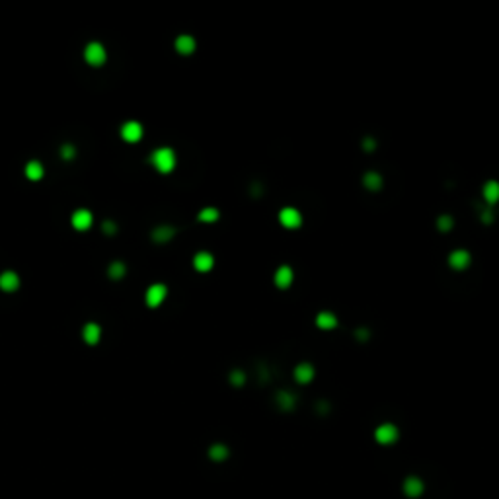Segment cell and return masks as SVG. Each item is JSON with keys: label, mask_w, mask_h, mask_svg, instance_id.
I'll return each mask as SVG.
<instances>
[{"label": "cell", "mask_w": 499, "mask_h": 499, "mask_svg": "<svg viewBox=\"0 0 499 499\" xmlns=\"http://www.w3.org/2000/svg\"><path fill=\"white\" fill-rule=\"evenodd\" d=\"M150 160H152V166L160 174H170L176 168V152L172 148H168V146H162V148L154 150Z\"/></svg>", "instance_id": "obj_1"}, {"label": "cell", "mask_w": 499, "mask_h": 499, "mask_svg": "<svg viewBox=\"0 0 499 499\" xmlns=\"http://www.w3.org/2000/svg\"><path fill=\"white\" fill-rule=\"evenodd\" d=\"M400 439V431L398 427L394 423H382L375 429V441L378 444H384V447H390L394 444Z\"/></svg>", "instance_id": "obj_2"}, {"label": "cell", "mask_w": 499, "mask_h": 499, "mask_svg": "<svg viewBox=\"0 0 499 499\" xmlns=\"http://www.w3.org/2000/svg\"><path fill=\"white\" fill-rule=\"evenodd\" d=\"M168 297V287L164 283H154V285H150V287L146 288V293H144V302H146V306L148 308H158Z\"/></svg>", "instance_id": "obj_3"}, {"label": "cell", "mask_w": 499, "mask_h": 499, "mask_svg": "<svg viewBox=\"0 0 499 499\" xmlns=\"http://www.w3.org/2000/svg\"><path fill=\"white\" fill-rule=\"evenodd\" d=\"M106 59H108V51H106V47L101 43L94 41V43L86 45V49H84V61L88 65H92V67H101L106 63Z\"/></svg>", "instance_id": "obj_4"}, {"label": "cell", "mask_w": 499, "mask_h": 499, "mask_svg": "<svg viewBox=\"0 0 499 499\" xmlns=\"http://www.w3.org/2000/svg\"><path fill=\"white\" fill-rule=\"evenodd\" d=\"M279 222L288 228V230H293V228H299L300 224H302V215H300L299 209H295V207H283L281 211H279Z\"/></svg>", "instance_id": "obj_5"}, {"label": "cell", "mask_w": 499, "mask_h": 499, "mask_svg": "<svg viewBox=\"0 0 499 499\" xmlns=\"http://www.w3.org/2000/svg\"><path fill=\"white\" fill-rule=\"evenodd\" d=\"M143 135H144V129H143V125H141L139 121H127V123H123V127H121V139L125 141V143H131V144L139 143V141L143 139Z\"/></svg>", "instance_id": "obj_6"}, {"label": "cell", "mask_w": 499, "mask_h": 499, "mask_svg": "<svg viewBox=\"0 0 499 499\" xmlns=\"http://www.w3.org/2000/svg\"><path fill=\"white\" fill-rule=\"evenodd\" d=\"M402 489H404V493H406V497H419L423 495V491H425V484H423V480L419 476H408L404 480V484H402Z\"/></svg>", "instance_id": "obj_7"}, {"label": "cell", "mask_w": 499, "mask_h": 499, "mask_svg": "<svg viewBox=\"0 0 499 499\" xmlns=\"http://www.w3.org/2000/svg\"><path fill=\"white\" fill-rule=\"evenodd\" d=\"M470 261H472V255L468 250H462V248H458V250H453L451 254H449V266L456 269V271H462L466 267L470 266Z\"/></svg>", "instance_id": "obj_8"}, {"label": "cell", "mask_w": 499, "mask_h": 499, "mask_svg": "<svg viewBox=\"0 0 499 499\" xmlns=\"http://www.w3.org/2000/svg\"><path fill=\"white\" fill-rule=\"evenodd\" d=\"M72 228L78 230V232H84V230H88L90 226H92V222H94V217H92V213L88 209H78V211L72 213Z\"/></svg>", "instance_id": "obj_9"}, {"label": "cell", "mask_w": 499, "mask_h": 499, "mask_svg": "<svg viewBox=\"0 0 499 499\" xmlns=\"http://www.w3.org/2000/svg\"><path fill=\"white\" fill-rule=\"evenodd\" d=\"M295 281V271L291 266H279L275 269V275H273V283L279 288H288Z\"/></svg>", "instance_id": "obj_10"}, {"label": "cell", "mask_w": 499, "mask_h": 499, "mask_svg": "<svg viewBox=\"0 0 499 499\" xmlns=\"http://www.w3.org/2000/svg\"><path fill=\"white\" fill-rule=\"evenodd\" d=\"M193 267L199 273H207V271H211L213 267H215V257H213L211 252L201 250V252H197V254L193 255Z\"/></svg>", "instance_id": "obj_11"}, {"label": "cell", "mask_w": 499, "mask_h": 499, "mask_svg": "<svg viewBox=\"0 0 499 499\" xmlns=\"http://www.w3.org/2000/svg\"><path fill=\"white\" fill-rule=\"evenodd\" d=\"M20 287V277H18V273H14V271H4V273H0V288L4 291V293H14V291H18Z\"/></svg>", "instance_id": "obj_12"}, {"label": "cell", "mask_w": 499, "mask_h": 499, "mask_svg": "<svg viewBox=\"0 0 499 499\" xmlns=\"http://www.w3.org/2000/svg\"><path fill=\"white\" fill-rule=\"evenodd\" d=\"M100 337H101V328L98 324L90 322V324H86L82 328V339L88 345H98L100 344Z\"/></svg>", "instance_id": "obj_13"}, {"label": "cell", "mask_w": 499, "mask_h": 499, "mask_svg": "<svg viewBox=\"0 0 499 499\" xmlns=\"http://www.w3.org/2000/svg\"><path fill=\"white\" fill-rule=\"evenodd\" d=\"M314 366L310 365V363H299L297 365V369H295V380L299 382V384H308L310 382L312 378H314Z\"/></svg>", "instance_id": "obj_14"}, {"label": "cell", "mask_w": 499, "mask_h": 499, "mask_svg": "<svg viewBox=\"0 0 499 499\" xmlns=\"http://www.w3.org/2000/svg\"><path fill=\"white\" fill-rule=\"evenodd\" d=\"M174 47H176V51H178L179 55H191V53L195 51V39H193L191 35H188V34L178 35V37H176V43H174Z\"/></svg>", "instance_id": "obj_15"}, {"label": "cell", "mask_w": 499, "mask_h": 499, "mask_svg": "<svg viewBox=\"0 0 499 499\" xmlns=\"http://www.w3.org/2000/svg\"><path fill=\"white\" fill-rule=\"evenodd\" d=\"M316 326L320 330H333V328H337V316L333 312H328V310L320 312L316 316Z\"/></svg>", "instance_id": "obj_16"}, {"label": "cell", "mask_w": 499, "mask_h": 499, "mask_svg": "<svg viewBox=\"0 0 499 499\" xmlns=\"http://www.w3.org/2000/svg\"><path fill=\"white\" fill-rule=\"evenodd\" d=\"M23 172H25V178L32 179V181H39L45 174L43 164L37 162V160H30V162L25 164V168H23Z\"/></svg>", "instance_id": "obj_17"}, {"label": "cell", "mask_w": 499, "mask_h": 499, "mask_svg": "<svg viewBox=\"0 0 499 499\" xmlns=\"http://www.w3.org/2000/svg\"><path fill=\"white\" fill-rule=\"evenodd\" d=\"M484 199L488 205H495L499 201V181L495 179H491V181H486V186H484Z\"/></svg>", "instance_id": "obj_18"}, {"label": "cell", "mask_w": 499, "mask_h": 499, "mask_svg": "<svg viewBox=\"0 0 499 499\" xmlns=\"http://www.w3.org/2000/svg\"><path fill=\"white\" fill-rule=\"evenodd\" d=\"M277 406L281 408V410H285V411H288V410H293L295 408V404H297V398H295V394L293 392H288V390H281V392H277Z\"/></svg>", "instance_id": "obj_19"}, {"label": "cell", "mask_w": 499, "mask_h": 499, "mask_svg": "<svg viewBox=\"0 0 499 499\" xmlns=\"http://www.w3.org/2000/svg\"><path fill=\"white\" fill-rule=\"evenodd\" d=\"M363 186L366 189H371V191H378V189L382 188V176L378 174V172H366L365 176H363Z\"/></svg>", "instance_id": "obj_20"}, {"label": "cell", "mask_w": 499, "mask_h": 499, "mask_svg": "<svg viewBox=\"0 0 499 499\" xmlns=\"http://www.w3.org/2000/svg\"><path fill=\"white\" fill-rule=\"evenodd\" d=\"M228 447L222 443H215L211 444V449H209V458L215 460V462H222V460H226L228 458Z\"/></svg>", "instance_id": "obj_21"}, {"label": "cell", "mask_w": 499, "mask_h": 499, "mask_svg": "<svg viewBox=\"0 0 499 499\" xmlns=\"http://www.w3.org/2000/svg\"><path fill=\"white\" fill-rule=\"evenodd\" d=\"M174 228L172 226H158L152 234V238H154L156 242H168V240H172L174 238Z\"/></svg>", "instance_id": "obj_22"}, {"label": "cell", "mask_w": 499, "mask_h": 499, "mask_svg": "<svg viewBox=\"0 0 499 499\" xmlns=\"http://www.w3.org/2000/svg\"><path fill=\"white\" fill-rule=\"evenodd\" d=\"M221 217V213L217 211L215 207H205L199 211V221L201 222H217Z\"/></svg>", "instance_id": "obj_23"}, {"label": "cell", "mask_w": 499, "mask_h": 499, "mask_svg": "<svg viewBox=\"0 0 499 499\" xmlns=\"http://www.w3.org/2000/svg\"><path fill=\"white\" fill-rule=\"evenodd\" d=\"M108 273H110V277L111 279H121L125 273H127V267H125V264H121V261H115V264H111L110 266V269H108Z\"/></svg>", "instance_id": "obj_24"}, {"label": "cell", "mask_w": 499, "mask_h": 499, "mask_svg": "<svg viewBox=\"0 0 499 499\" xmlns=\"http://www.w3.org/2000/svg\"><path fill=\"white\" fill-rule=\"evenodd\" d=\"M453 217H449V215H441L439 219H437V228L441 230V232H449L451 228H453Z\"/></svg>", "instance_id": "obj_25"}, {"label": "cell", "mask_w": 499, "mask_h": 499, "mask_svg": "<svg viewBox=\"0 0 499 499\" xmlns=\"http://www.w3.org/2000/svg\"><path fill=\"white\" fill-rule=\"evenodd\" d=\"M230 382H232L234 386H242L246 382V375L242 371H234L232 375H230Z\"/></svg>", "instance_id": "obj_26"}, {"label": "cell", "mask_w": 499, "mask_h": 499, "mask_svg": "<svg viewBox=\"0 0 499 499\" xmlns=\"http://www.w3.org/2000/svg\"><path fill=\"white\" fill-rule=\"evenodd\" d=\"M61 156H63L65 160H72V158L76 156V150H74V146H72V144H65V146L61 148Z\"/></svg>", "instance_id": "obj_27"}, {"label": "cell", "mask_w": 499, "mask_h": 499, "mask_svg": "<svg viewBox=\"0 0 499 499\" xmlns=\"http://www.w3.org/2000/svg\"><path fill=\"white\" fill-rule=\"evenodd\" d=\"M482 221L486 222V224L493 222V213H491V211H484V213H482Z\"/></svg>", "instance_id": "obj_28"}, {"label": "cell", "mask_w": 499, "mask_h": 499, "mask_svg": "<svg viewBox=\"0 0 499 499\" xmlns=\"http://www.w3.org/2000/svg\"><path fill=\"white\" fill-rule=\"evenodd\" d=\"M103 230H106V232H108V234H113V232H115V224H113V222H108V221H106V222H103Z\"/></svg>", "instance_id": "obj_29"}, {"label": "cell", "mask_w": 499, "mask_h": 499, "mask_svg": "<svg viewBox=\"0 0 499 499\" xmlns=\"http://www.w3.org/2000/svg\"><path fill=\"white\" fill-rule=\"evenodd\" d=\"M363 146L371 150V148H375V141H373V139H365V143H363Z\"/></svg>", "instance_id": "obj_30"}]
</instances>
